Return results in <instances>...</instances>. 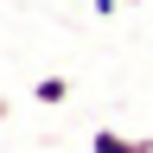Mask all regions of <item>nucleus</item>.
<instances>
[{
	"mask_svg": "<svg viewBox=\"0 0 153 153\" xmlns=\"http://www.w3.org/2000/svg\"><path fill=\"white\" fill-rule=\"evenodd\" d=\"M89 153H153V134H115V128H102L89 140Z\"/></svg>",
	"mask_w": 153,
	"mask_h": 153,
	"instance_id": "nucleus-1",
	"label": "nucleus"
},
{
	"mask_svg": "<svg viewBox=\"0 0 153 153\" xmlns=\"http://www.w3.org/2000/svg\"><path fill=\"white\" fill-rule=\"evenodd\" d=\"M32 102H45V108L70 102V76H38V83H32Z\"/></svg>",
	"mask_w": 153,
	"mask_h": 153,
	"instance_id": "nucleus-2",
	"label": "nucleus"
},
{
	"mask_svg": "<svg viewBox=\"0 0 153 153\" xmlns=\"http://www.w3.org/2000/svg\"><path fill=\"white\" fill-rule=\"evenodd\" d=\"M0 115H7V96H0Z\"/></svg>",
	"mask_w": 153,
	"mask_h": 153,
	"instance_id": "nucleus-3",
	"label": "nucleus"
}]
</instances>
